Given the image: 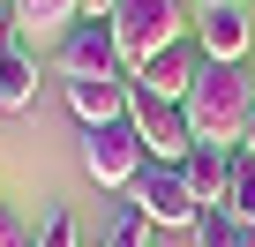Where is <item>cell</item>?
<instances>
[{"instance_id":"8992f818","label":"cell","mask_w":255,"mask_h":247,"mask_svg":"<svg viewBox=\"0 0 255 247\" xmlns=\"http://www.w3.org/2000/svg\"><path fill=\"white\" fill-rule=\"evenodd\" d=\"M150 165V150H143V135L128 128V120H113V128H90L83 135V172L98 180V187H128Z\"/></svg>"},{"instance_id":"9a60e30c","label":"cell","mask_w":255,"mask_h":247,"mask_svg":"<svg viewBox=\"0 0 255 247\" xmlns=\"http://www.w3.org/2000/svg\"><path fill=\"white\" fill-rule=\"evenodd\" d=\"M233 232H240V217H233L225 202H210V210L188 225V240H195V247H233Z\"/></svg>"},{"instance_id":"9c48e42d","label":"cell","mask_w":255,"mask_h":247,"mask_svg":"<svg viewBox=\"0 0 255 247\" xmlns=\"http://www.w3.org/2000/svg\"><path fill=\"white\" fill-rule=\"evenodd\" d=\"M233 150L240 143H195L188 158H180V180H188V195L210 210V202H225V187H233Z\"/></svg>"},{"instance_id":"44dd1931","label":"cell","mask_w":255,"mask_h":247,"mask_svg":"<svg viewBox=\"0 0 255 247\" xmlns=\"http://www.w3.org/2000/svg\"><path fill=\"white\" fill-rule=\"evenodd\" d=\"M195 8H240V0H195Z\"/></svg>"},{"instance_id":"ac0fdd59","label":"cell","mask_w":255,"mask_h":247,"mask_svg":"<svg viewBox=\"0 0 255 247\" xmlns=\"http://www.w3.org/2000/svg\"><path fill=\"white\" fill-rule=\"evenodd\" d=\"M233 247H255V217H240V232H233Z\"/></svg>"},{"instance_id":"d6986e66","label":"cell","mask_w":255,"mask_h":247,"mask_svg":"<svg viewBox=\"0 0 255 247\" xmlns=\"http://www.w3.org/2000/svg\"><path fill=\"white\" fill-rule=\"evenodd\" d=\"M120 8V0H83V15H113Z\"/></svg>"},{"instance_id":"3957f363","label":"cell","mask_w":255,"mask_h":247,"mask_svg":"<svg viewBox=\"0 0 255 247\" xmlns=\"http://www.w3.org/2000/svg\"><path fill=\"white\" fill-rule=\"evenodd\" d=\"M120 195L135 202V210H143L150 225H173V232H188V225L203 217V202L188 195V180H180V165H143V172L128 180Z\"/></svg>"},{"instance_id":"4fadbf2b","label":"cell","mask_w":255,"mask_h":247,"mask_svg":"<svg viewBox=\"0 0 255 247\" xmlns=\"http://www.w3.org/2000/svg\"><path fill=\"white\" fill-rule=\"evenodd\" d=\"M150 232H158V225H150V217H143V210H135V202H120V210H113V225H105V240H98V247H158V240H150Z\"/></svg>"},{"instance_id":"7a4b0ae2","label":"cell","mask_w":255,"mask_h":247,"mask_svg":"<svg viewBox=\"0 0 255 247\" xmlns=\"http://www.w3.org/2000/svg\"><path fill=\"white\" fill-rule=\"evenodd\" d=\"M105 23H113V45H120V75H143L165 45H180L195 30V0H120Z\"/></svg>"},{"instance_id":"8fae6325","label":"cell","mask_w":255,"mask_h":247,"mask_svg":"<svg viewBox=\"0 0 255 247\" xmlns=\"http://www.w3.org/2000/svg\"><path fill=\"white\" fill-rule=\"evenodd\" d=\"M30 105H38V53L8 45L0 53V112H30Z\"/></svg>"},{"instance_id":"6da1fadb","label":"cell","mask_w":255,"mask_h":247,"mask_svg":"<svg viewBox=\"0 0 255 247\" xmlns=\"http://www.w3.org/2000/svg\"><path fill=\"white\" fill-rule=\"evenodd\" d=\"M180 112H188L195 143H240V135H248V112H255L248 68H240V60H203V75H195V90L180 97Z\"/></svg>"},{"instance_id":"ba28073f","label":"cell","mask_w":255,"mask_h":247,"mask_svg":"<svg viewBox=\"0 0 255 247\" xmlns=\"http://www.w3.org/2000/svg\"><path fill=\"white\" fill-rule=\"evenodd\" d=\"M195 75H203V45L195 38H180V45H165L143 75H135V90H150V97H165V105H180L188 90H195Z\"/></svg>"},{"instance_id":"5b68a950","label":"cell","mask_w":255,"mask_h":247,"mask_svg":"<svg viewBox=\"0 0 255 247\" xmlns=\"http://www.w3.org/2000/svg\"><path fill=\"white\" fill-rule=\"evenodd\" d=\"M53 68H60V82H83V75H113V68H120L113 23H105V15H83V23H68V30L53 38Z\"/></svg>"},{"instance_id":"7c38bea8","label":"cell","mask_w":255,"mask_h":247,"mask_svg":"<svg viewBox=\"0 0 255 247\" xmlns=\"http://www.w3.org/2000/svg\"><path fill=\"white\" fill-rule=\"evenodd\" d=\"M8 15H15V30H45V38H60L68 23H83V0H8Z\"/></svg>"},{"instance_id":"52a82bcc","label":"cell","mask_w":255,"mask_h":247,"mask_svg":"<svg viewBox=\"0 0 255 247\" xmlns=\"http://www.w3.org/2000/svg\"><path fill=\"white\" fill-rule=\"evenodd\" d=\"M128 97H135V75H83V82H68V112L83 120V135L90 128H113V120H128Z\"/></svg>"},{"instance_id":"ffe728a7","label":"cell","mask_w":255,"mask_h":247,"mask_svg":"<svg viewBox=\"0 0 255 247\" xmlns=\"http://www.w3.org/2000/svg\"><path fill=\"white\" fill-rule=\"evenodd\" d=\"M240 150H255V112H248V135H240Z\"/></svg>"},{"instance_id":"5bb4252c","label":"cell","mask_w":255,"mask_h":247,"mask_svg":"<svg viewBox=\"0 0 255 247\" xmlns=\"http://www.w3.org/2000/svg\"><path fill=\"white\" fill-rule=\"evenodd\" d=\"M233 217H255V150H233V187H225Z\"/></svg>"},{"instance_id":"e0dca14e","label":"cell","mask_w":255,"mask_h":247,"mask_svg":"<svg viewBox=\"0 0 255 247\" xmlns=\"http://www.w3.org/2000/svg\"><path fill=\"white\" fill-rule=\"evenodd\" d=\"M30 240H38V232H30V225H23L8 202H0V247H30Z\"/></svg>"},{"instance_id":"2e32d148","label":"cell","mask_w":255,"mask_h":247,"mask_svg":"<svg viewBox=\"0 0 255 247\" xmlns=\"http://www.w3.org/2000/svg\"><path fill=\"white\" fill-rule=\"evenodd\" d=\"M30 247H83V225H75L68 210H53V217L38 225V240H30Z\"/></svg>"},{"instance_id":"277c9868","label":"cell","mask_w":255,"mask_h":247,"mask_svg":"<svg viewBox=\"0 0 255 247\" xmlns=\"http://www.w3.org/2000/svg\"><path fill=\"white\" fill-rule=\"evenodd\" d=\"M128 128L143 135L150 165H180V158L195 150V128H188V112H180V105H165V97H150V90H135V97H128Z\"/></svg>"},{"instance_id":"30bf717a","label":"cell","mask_w":255,"mask_h":247,"mask_svg":"<svg viewBox=\"0 0 255 247\" xmlns=\"http://www.w3.org/2000/svg\"><path fill=\"white\" fill-rule=\"evenodd\" d=\"M248 15L240 8H195V45H203V60H248Z\"/></svg>"}]
</instances>
